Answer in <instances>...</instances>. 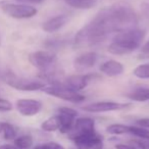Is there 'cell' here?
<instances>
[{"label":"cell","mask_w":149,"mask_h":149,"mask_svg":"<svg viewBox=\"0 0 149 149\" xmlns=\"http://www.w3.org/2000/svg\"><path fill=\"white\" fill-rule=\"evenodd\" d=\"M130 134L138 137L139 139L149 141V129L140 128L137 126H130Z\"/></svg>","instance_id":"44dd1931"},{"label":"cell","mask_w":149,"mask_h":149,"mask_svg":"<svg viewBox=\"0 0 149 149\" xmlns=\"http://www.w3.org/2000/svg\"><path fill=\"white\" fill-rule=\"evenodd\" d=\"M98 60V54L94 51L85 52L81 54L74 60V68L77 72H83L85 70H90L96 64Z\"/></svg>","instance_id":"7c38bea8"},{"label":"cell","mask_w":149,"mask_h":149,"mask_svg":"<svg viewBox=\"0 0 149 149\" xmlns=\"http://www.w3.org/2000/svg\"><path fill=\"white\" fill-rule=\"evenodd\" d=\"M34 149H64V147L57 142H46L37 145Z\"/></svg>","instance_id":"603a6c76"},{"label":"cell","mask_w":149,"mask_h":149,"mask_svg":"<svg viewBox=\"0 0 149 149\" xmlns=\"http://www.w3.org/2000/svg\"><path fill=\"white\" fill-rule=\"evenodd\" d=\"M15 1L24 4H39L43 2V0H15Z\"/></svg>","instance_id":"4316f807"},{"label":"cell","mask_w":149,"mask_h":149,"mask_svg":"<svg viewBox=\"0 0 149 149\" xmlns=\"http://www.w3.org/2000/svg\"><path fill=\"white\" fill-rule=\"evenodd\" d=\"M102 1H111V0H102Z\"/></svg>","instance_id":"f546056e"},{"label":"cell","mask_w":149,"mask_h":149,"mask_svg":"<svg viewBox=\"0 0 149 149\" xmlns=\"http://www.w3.org/2000/svg\"><path fill=\"white\" fill-rule=\"evenodd\" d=\"M99 70L102 74H106L108 77H116V76H120V74H122L124 72L125 68L120 62L113 59H110L103 62L100 65Z\"/></svg>","instance_id":"5bb4252c"},{"label":"cell","mask_w":149,"mask_h":149,"mask_svg":"<svg viewBox=\"0 0 149 149\" xmlns=\"http://www.w3.org/2000/svg\"><path fill=\"white\" fill-rule=\"evenodd\" d=\"M78 149H102L103 140L100 134L95 131L74 137L72 139Z\"/></svg>","instance_id":"8992f818"},{"label":"cell","mask_w":149,"mask_h":149,"mask_svg":"<svg viewBox=\"0 0 149 149\" xmlns=\"http://www.w3.org/2000/svg\"><path fill=\"white\" fill-rule=\"evenodd\" d=\"M42 91L50 96L59 98V99H62V100H64V101L72 102V103H80V102H83L86 98L85 95L81 94L80 92L72 91V90L68 89V88L64 87V86L60 85V84L45 86V88H43Z\"/></svg>","instance_id":"5b68a950"},{"label":"cell","mask_w":149,"mask_h":149,"mask_svg":"<svg viewBox=\"0 0 149 149\" xmlns=\"http://www.w3.org/2000/svg\"><path fill=\"white\" fill-rule=\"evenodd\" d=\"M94 77H95L94 74H72L64 79L59 84L72 91L80 92L87 87V85L90 83V81H92Z\"/></svg>","instance_id":"30bf717a"},{"label":"cell","mask_w":149,"mask_h":149,"mask_svg":"<svg viewBox=\"0 0 149 149\" xmlns=\"http://www.w3.org/2000/svg\"><path fill=\"white\" fill-rule=\"evenodd\" d=\"M141 55L143 57H149V41H147L141 48Z\"/></svg>","instance_id":"484cf974"},{"label":"cell","mask_w":149,"mask_h":149,"mask_svg":"<svg viewBox=\"0 0 149 149\" xmlns=\"http://www.w3.org/2000/svg\"><path fill=\"white\" fill-rule=\"evenodd\" d=\"M33 137L31 135H22L19 137L13 140V145H15L17 147L22 149H31V147L33 146Z\"/></svg>","instance_id":"ac0fdd59"},{"label":"cell","mask_w":149,"mask_h":149,"mask_svg":"<svg viewBox=\"0 0 149 149\" xmlns=\"http://www.w3.org/2000/svg\"><path fill=\"white\" fill-rule=\"evenodd\" d=\"M129 103H118V102L113 101H99L93 102V103L87 104L83 106L82 109L88 112H93V113H98V112H108V111H116V110H123L129 107Z\"/></svg>","instance_id":"9c48e42d"},{"label":"cell","mask_w":149,"mask_h":149,"mask_svg":"<svg viewBox=\"0 0 149 149\" xmlns=\"http://www.w3.org/2000/svg\"><path fill=\"white\" fill-rule=\"evenodd\" d=\"M13 109V105L9 100L0 98V112H8Z\"/></svg>","instance_id":"cb8c5ba5"},{"label":"cell","mask_w":149,"mask_h":149,"mask_svg":"<svg viewBox=\"0 0 149 149\" xmlns=\"http://www.w3.org/2000/svg\"><path fill=\"white\" fill-rule=\"evenodd\" d=\"M0 134H2L4 140L11 141L17 138V130L13 125L9 124V123L0 122Z\"/></svg>","instance_id":"2e32d148"},{"label":"cell","mask_w":149,"mask_h":149,"mask_svg":"<svg viewBox=\"0 0 149 149\" xmlns=\"http://www.w3.org/2000/svg\"><path fill=\"white\" fill-rule=\"evenodd\" d=\"M106 132L111 135L130 134V126H126L123 124H112L106 128Z\"/></svg>","instance_id":"ffe728a7"},{"label":"cell","mask_w":149,"mask_h":149,"mask_svg":"<svg viewBox=\"0 0 149 149\" xmlns=\"http://www.w3.org/2000/svg\"><path fill=\"white\" fill-rule=\"evenodd\" d=\"M5 84L15 90L25 92H34L39 91L45 88L46 84L42 80L29 79V78L19 77L13 72H7L3 76Z\"/></svg>","instance_id":"3957f363"},{"label":"cell","mask_w":149,"mask_h":149,"mask_svg":"<svg viewBox=\"0 0 149 149\" xmlns=\"http://www.w3.org/2000/svg\"><path fill=\"white\" fill-rule=\"evenodd\" d=\"M66 4L78 9H90L97 4L98 0H63Z\"/></svg>","instance_id":"e0dca14e"},{"label":"cell","mask_w":149,"mask_h":149,"mask_svg":"<svg viewBox=\"0 0 149 149\" xmlns=\"http://www.w3.org/2000/svg\"><path fill=\"white\" fill-rule=\"evenodd\" d=\"M41 129L45 132H55L59 130V120L57 116H53L44 120L41 124Z\"/></svg>","instance_id":"d6986e66"},{"label":"cell","mask_w":149,"mask_h":149,"mask_svg":"<svg viewBox=\"0 0 149 149\" xmlns=\"http://www.w3.org/2000/svg\"><path fill=\"white\" fill-rule=\"evenodd\" d=\"M0 9L6 17L15 19H28L34 17L38 10L31 4L19 2H0Z\"/></svg>","instance_id":"277c9868"},{"label":"cell","mask_w":149,"mask_h":149,"mask_svg":"<svg viewBox=\"0 0 149 149\" xmlns=\"http://www.w3.org/2000/svg\"><path fill=\"white\" fill-rule=\"evenodd\" d=\"M133 74L137 78H140V79H149V63H144L141 64V65H138L134 70Z\"/></svg>","instance_id":"7402d4cb"},{"label":"cell","mask_w":149,"mask_h":149,"mask_svg":"<svg viewBox=\"0 0 149 149\" xmlns=\"http://www.w3.org/2000/svg\"><path fill=\"white\" fill-rule=\"evenodd\" d=\"M116 149H136L130 144H116Z\"/></svg>","instance_id":"83f0119b"},{"label":"cell","mask_w":149,"mask_h":149,"mask_svg":"<svg viewBox=\"0 0 149 149\" xmlns=\"http://www.w3.org/2000/svg\"><path fill=\"white\" fill-rule=\"evenodd\" d=\"M129 99L137 102H144L149 100V88L140 87L132 90L131 92L126 94Z\"/></svg>","instance_id":"9a60e30c"},{"label":"cell","mask_w":149,"mask_h":149,"mask_svg":"<svg viewBox=\"0 0 149 149\" xmlns=\"http://www.w3.org/2000/svg\"><path fill=\"white\" fill-rule=\"evenodd\" d=\"M136 125H137V127H140V128L149 129V118H140V120H137Z\"/></svg>","instance_id":"d4e9b609"},{"label":"cell","mask_w":149,"mask_h":149,"mask_svg":"<svg viewBox=\"0 0 149 149\" xmlns=\"http://www.w3.org/2000/svg\"><path fill=\"white\" fill-rule=\"evenodd\" d=\"M0 46H1V37H0Z\"/></svg>","instance_id":"4dcf8cb0"},{"label":"cell","mask_w":149,"mask_h":149,"mask_svg":"<svg viewBox=\"0 0 149 149\" xmlns=\"http://www.w3.org/2000/svg\"><path fill=\"white\" fill-rule=\"evenodd\" d=\"M43 104L41 101L30 98H22L17 99L15 102V109L23 116H34L42 110Z\"/></svg>","instance_id":"52a82bcc"},{"label":"cell","mask_w":149,"mask_h":149,"mask_svg":"<svg viewBox=\"0 0 149 149\" xmlns=\"http://www.w3.org/2000/svg\"><path fill=\"white\" fill-rule=\"evenodd\" d=\"M138 15L129 4L118 2L101 9L93 19L74 36L76 47H92L105 41L111 34L136 28Z\"/></svg>","instance_id":"6da1fadb"},{"label":"cell","mask_w":149,"mask_h":149,"mask_svg":"<svg viewBox=\"0 0 149 149\" xmlns=\"http://www.w3.org/2000/svg\"><path fill=\"white\" fill-rule=\"evenodd\" d=\"M146 35L145 30L133 28L116 34L111 43L108 46V51L114 55H125L134 52L141 47Z\"/></svg>","instance_id":"7a4b0ae2"},{"label":"cell","mask_w":149,"mask_h":149,"mask_svg":"<svg viewBox=\"0 0 149 149\" xmlns=\"http://www.w3.org/2000/svg\"><path fill=\"white\" fill-rule=\"evenodd\" d=\"M68 15H59L53 17L51 19H47L46 22H44L42 25V29L43 31L47 32V33H53L58 30H60L66 23H68Z\"/></svg>","instance_id":"4fadbf2b"},{"label":"cell","mask_w":149,"mask_h":149,"mask_svg":"<svg viewBox=\"0 0 149 149\" xmlns=\"http://www.w3.org/2000/svg\"><path fill=\"white\" fill-rule=\"evenodd\" d=\"M57 118L59 120V131L62 134H68L72 129L74 120L78 116L77 110L70 107H60L57 109Z\"/></svg>","instance_id":"ba28073f"},{"label":"cell","mask_w":149,"mask_h":149,"mask_svg":"<svg viewBox=\"0 0 149 149\" xmlns=\"http://www.w3.org/2000/svg\"><path fill=\"white\" fill-rule=\"evenodd\" d=\"M95 131V122L91 118H76L74 124L70 132L68 133L70 139L74 137L80 136V135L86 134V133Z\"/></svg>","instance_id":"8fae6325"},{"label":"cell","mask_w":149,"mask_h":149,"mask_svg":"<svg viewBox=\"0 0 149 149\" xmlns=\"http://www.w3.org/2000/svg\"><path fill=\"white\" fill-rule=\"evenodd\" d=\"M0 149H22V148H19V147H17L13 144H3V145H0Z\"/></svg>","instance_id":"f1b7e54d"}]
</instances>
